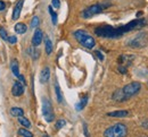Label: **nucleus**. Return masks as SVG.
Here are the masks:
<instances>
[{
	"instance_id": "1",
	"label": "nucleus",
	"mask_w": 148,
	"mask_h": 137,
	"mask_svg": "<svg viewBox=\"0 0 148 137\" xmlns=\"http://www.w3.org/2000/svg\"><path fill=\"white\" fill-rule=\"evenodd\" d=\"M74 38H75V40H76L82 47H84V48H87V49H92L93 47L96 45L95 39H93L89 33H87V32L83 31V30H77V31H75V32H74Z\"/></svg>"
},
{
	"instance_id": "2",
	"label": "nucleus",
	"mask_w": 148,
	"mask_h": 137,
	"mask_svg": "<svg viewBox=\"0 0 148 137\" xmlns=\"http://www.w3.org/2000/svg\"><path fill=\"white\" fill-rule=\"evenodd\" d=\"M128 128L124 124L117 122L104 132V137H127Z\"/></svg>"
},
{
	"instance_id": "3",
	"label": "nucleus",
	"mask_w": 148,
	"mask_h": 137,
	"mask_svg": "<svg viewBox=\"0 0 148 137\" xmlns=\"http://www.w3.org/2000/svg\"><path fill=\"white\" fill-rule=\"evenodd\" d=\"M42 115L46 119L47 122H51L55 119V113L53 110V105L50 103V101L47 98L42 99Z\"/></svg>"
},
{
	"instance_id": "4",
	"label": "nucleus",
	"mask_w": 148,
	"mask_h": 137,
	"mask_svg": "<svg viewBox=\"0 0 148 137\" xmlns=\"http://www.w3.org/2000/svg\"><path fill=\"white\" fill-rule=\"evenodd\" d=\"M108 5H101V3H97V5H92L90 7H88L87 9H84L82 11V17L83 18H90L95 15L101 13Z\"/></svg>"
},
{
	"instance_id": "5",
	"label": "nucleus",
	"mask_w": 148,
	"mask_h": 137,
	"mask_svg": "<svg viewBox=\"0 0 148 137\" xmlns=\"http://www.w3.org/2000/svg\"><path fill=\"white\" fill-rule=\"evenodd\" d=\"M140 90H141V84L139 82H132V83L125 85L122 88L124 95L128 99H130L131 97H133V95H136V94H138Z\"/></svg>"
},
{
	"instance_id": "6",
	"label": "nucleus",
	"mask_w": 148,
	"mask_h": 137,
	"mask_svg": "<svg viewBox=\"0 0 148 137\" xmlns=\"http://www.w3.org/2000/svg\"><path fill=\"white\" fill-rule=\"evenodd\" d=\"M146 43H147L146 33H140L134 39L131 40L128 44H129V47H131V48H143V47L146 45Z\"/></svg>"
},
{
	"instance_id": "7",
	"label": "nucleus",
	"mask_w": 148,
	"mask_h": 137,
	"mask_svg": "<svg viewBox=\"0 0 148 137\" xmlns=\"http://www.w3.org/2000/svg\"><path fill=\"white\" fill-rule=\"evenodd\" d=\"M12 93L14 97H21L24 93V86L21 82H15L12 88Z\"/></svg>"
},
{
	"instance_id": "8",
	"label": "nucleus",
	"mask_w": 148,
	"mask_h": 137,
	"mask_svg": "<svg viewBox=\"0 0 148 137\" xmlns=\"http://www.w3.org/2000/svg\"><path fill=\"white\" fill-rule=\"evenodd\" d=\"M42 39H43V33H42V31L37 28L36 32H34V34H33V38H32V44H33V47H38L39 44H41Z\"/></svg>"
},
{
	"instance_id": "9",
	"label": "nucleus",
	"mask_w": 148,
	"mask_h": 137,
	"mask_svg": "<svg viewBox=\"0 0 148 137\" xmlns=\"http://www.w3.org/2000/svg\"><path fill=\"white\" fill-rule=\"evenodd\" d=\"M50 78V69L49 67H45L40 73V82L42 84H46Z\"/></svg>"
},
{
	"instance_id": "10",
	"label": "nucleus",
	"mask_w": 148,
	"mask_h": 137,
	"mask_svg": "<svg viewBox=\"0 0 148 137\" xmlns=\"http://www.w3.org/2000/svg\"><path fill=\"white\" fill-rule=\"evenodd\" d=\"M23 3H24V0H18V2L16 3V6L14 7V10H13V20H16L19 18V15H21V10L23 8Z\"/></svg>"
},
{
	"instance_id": "11",
	"label": "nucleus",
	"mask_w": 148,
	"mask_h": 137,
	"mask_svg": "<svg viewBox=\"0 0 148 137\" xmlns=\"http://www.w3.org/2000/svg\"><path fill=\"white\" fill-rule=\"evenodd\" d=\"M112 98H113L114 101H116V102H123V101L129 100V99L124 95V93H123L122 90H117V91H115V92L113 93V97H112Z\"/></svg>"
},
{
	"instance_id": "12",
	"label": "nucleus",
	"mask_w": 148,
	"mask_h": 137,
	"mask_svg": "<svg viewBox=\"0 0 148 137\" xmlns=\"http://www.w3.org/2000/svg\"><path fill=\"white\" fill-rule=\"evenodd\" d=\"M129 115V111L125 110H120V111H113V112H108L107 116L108 117H117V118H123L127 117Z\"/></svg>"
},
{
	"instance_id": "13",
	"label": "nucleus",
	"mask_w": 148,
	"mask_h": 137,
	"mask_svg": "<svg viewBox=\"0 0 148 137\" xmlns=\"http://www.w3.org/2000/svg\"><path fill=\"white\" fill-rule=\"evenodd\" d=\"M26 30H27V27H26V25L24 23H17L15 25V31L18 34H24L26 32Z\"/></svg>"
},
{
	"instance_id": "14",
	"label": "nucleus",
	"mask_w": 148,
	"mask_h": 137,
	"mask_svg": "<svg viewBox=\"0 0 148 137\" xmlns=\"http://www.w3.org/2000/svg\"><path fill=\"white\" fill-rule=\"evenodd\" d=\"M55 91H56V97H57V101L59 103H63L64 99H63V94H62V91H60V87L58 85V83L55 84Z\"/></svg>"
},
{
	"instance_id": "15",
	"label": "nucleus",
	"mask_w": 148,
	"mask_h": 137,
	"mask_svg": "<svg viewBox=\"0 0 148 137\" xmlns=\"http://www.w3.org/2000/svg\"><path fill=\"white\" fill-rule=\"evenodd\" d=\"M87 102H88V97H87V95H84L83 98L81 99V101H80V102H79V103L76 104V107H75V108H76V110H77V111L82 110V109H83V108L86 107Z\"/></svg>"
},
{
	"instance_id": "16",
	"label": "nucleus",
	"mask_w": 148,
	"mask_h": 137,
	"mask_svg": "<svg viewBox=\"0 0 148 137\" xmlns=\"http://www.w3.org/2000/svg\"><path fill=\"white\" fill-rule=\"evenodd\" d=\"M12 72H13V74L16 76V77H18L19 75V69H18V62H17V60H13V62H12Z\"/></svg>"
},
{
	"instance_id": "17",
	"label": "nucleus",
	"mask_w": 148,
	"mask_h": 137,
	"mask_svg": "<svg viewBox=\"0 0 148 137\" xmlns=\"http://www.w3.org/2000/svg\"><path fill=\"white\" fill-rule=\"evenodd\" d=\"M45 44H46V52L47 55H50L53 52V43L49 38H46L45 39Z\"/></svg>"
},
{
	"instance_id": "18",
	"label": "nucleus",
	"mask_w": 148,
	"mask_h": 137,
	"mask_svg": "<svg viewBox=\"0 0 148 137\" xmlns=\"http://www.w3.org/2000/svg\"><path fill=\"white\" fill-rule=\"evenodd\" d=\"M10 113H12L13 116H16V117H22V116L24 115V111H23V109H21V108H12Z\"/></svg>"
},
{
	"instance_id": "19",
	"label": "nucleus",
	"mask_w": 148,
	"mask_h": 137,
	"mask_svg": "<svg viewBox=\"0 0 148 137\" xmlns=\"http://www.w3.org/2000/svg\"><path fill=\"white\" fill-rule=\"evenodd\" d=\"M18 134L23 137H33V134H32L31 132H29L27 129H23V128H22V129H19Z\"/></svg>"
},
{
	"instance_id": "20",
	"label": "nucleus",
	"mask_w": 148,
	"mask_h": 137,
	"mask_svg": "<svg viewBox=\"0 0 148 137\" xmlns=\"http://www.w3.org/2000/svg\"><path fill=\"white\" fill-rule=\"evenodd\" d=\"M18 121H19V124H21V125H23L24 127H30V126H31V122H30L26 118L23 117V116L18 118Z\"/></svg>"
},
{
	"instance_id": "21",
	"label": "nucleus",
	"mask_w": 148,
	"mask_h": 137,
	"mask_svg": "<svg viewBox=\"0 0 148 137\" xmlns=\"http://www.w3.org/2000/svg\"><path fill=\"white\" fill-rule=\"evenodd\" d=\"M48 9H49V14H50V15H51V20H53V24H57V14H56L55 11H54V10H53V8H51V7H50V6H49V8H48Z\"/></svg>"
},
{
	"instance_id": "22",
	"label": "nucleus",
	"mask_w": 148,
	"mask_h": 137,
	"mask_svg": "<svg viewBox=\"0 0 148 137\" xmlns=\"http://www.w3.org/2000/svg\"><path fill=\"white\" fill-rule=\"evenodd\" d=\"M38 25H39V18H38L37 16H34L32 18V20H31V27L36 28V27H38Z\"/></svg>"
},
{
	"instance_id": "23",
	"label": "nucleus",
	"mask_w": 148,
	"mask_h": 137,
	"mask_svg": "<svg viewBox=\"0 0 148 137\" xmlns=\"http://www.w3.org/2000/svg\"><path fill=\"white\" fill-rule=\"evenodd\" d=\"M65 125H66V121H65L64 119H60V120H58V121H57V124H56V128H57V129H59V128L64 127Z\"/></svg>"
},
{
	"instance_id": "24",
	"label": "nucleus",
	"mask_w": 148,
	"mask_h": 137,
	"mask_svg": "<svg viewBox=\"0 0 148 137\" xmlns=\"http://www.w3.org/2000/svg\"><path fill=\"white\" fill-rule=\"evenodd\" d=\"M0 36L3 40H8V36H7V32L5 31V28H0Z\"/></svg>"
},
{
	"instance_id": "25",
	"label": "nucleus",
	"mask_w": 148,
	"mask_h": 137,
	"mask_svg": "<svg viewBox=\"0 0 148 137\" xmlns=\"http://www.w3.org/2000/svg\"><path fill=\"white\" fill-rule=\"evenodd\" d=\"M51 3H53V6H54L55 8H59V6H60V1H59V0H53Z\"/></svg>"
},
{
	"instance_id": "26",
	"label": "nucleus",
	"mask_w": 148,
	"mask_h": 137,
	"mask_svg": "<svg viewBox=\"0 0 148 137\" xmlns=\"http://www.w3.org/2000/svg\"><path fill=\"white\" fill-rule=\"evenodd\" d=\"M8 41H9L12 44H15V43L17 42V38H16V36H9V38H8Z\"/></svg>"
},
{
	"instance_id": "27",
	"label": "nucleus",
	"mask_w": 148,
	"mask_h": 137,
	"mask_svg": "<svg viewBox=\"0 0 148 137\" xmlns=\"http://www.w3.org/2000/svg\"><path fill=\"white\" fill-rule=\"evenodd\" d=\"M32 53H33V55H31V56L33 57V59H37L38 58V55H39V52H38V51H36L34 49H32Z\"/></svg>"
},
{
	"instance_id": "28",
	"label": "nucleus",
	"mask_w": 148,
	"mask_h": 137,
	"mask_svg": "<svg viewBox=\"0 0 148 137\" xmlns=\"http://www.w3.org/2000/svg\"><path fill=\"white\" fill-rule=\"evenodd\" d=\"M96 55H97V57L100 59V60H104V56L101 55V52H100V51H96Z\"/></svg>"
},
{
	"instance_id": "29",
	"label": "nucleus",
	"mask_w": 148,
	"mask_h": 137,
	"mask_svg": "<svg viewBox=\"0 0 148 137\" xmlns=\"http://www.w3.org/2000/svg\"><path fill=\"white\" fill-rule=\"evenodd\" d=\"M5 7H6V5H5V2L0 0V10H3V9H5Z\"/></svg>"
},
{
	"instance_id": "30",
	"label": "nucleus",
	"mask_w": 148,
	"mask_h": 137,
	"mask_svg": "<svg viewBox=\"0 0 148 137\" xmlns=\"http://www.w3.org/2000/svg\"><path fill=\"white\" fill-rule=\"evenodd\" d=\"M83 126H84V135H86V137H89V134H88V129H87V125L84 124Z\"/></svg>"
},
{
	"instance_id": "31",
	"label": "nucleus",
	"mask_w": 148,
	"mask_h": 137,
	"mask_svg": "<svg viewBox=\"0 0 148 137\" xmlns=\"http://www.w3.org/2000/svg\"><path fill=\"white\" fill-rule=\"evenodd\" d=\"M18 78H19V80H21V83H23V84L25 85V78H24V77H23L22 75H19V76H18Z\"/></svg>"
},
{
	"instance_id": "32",
	"label": "nucleus",
	"mask_w": 148,
	"mask_h": 137,
	"mask_svg": "<svg viewBox=\"0 0 148 137\" xmlns=\"http://www.w3.org/2000/svg\"><path fill=\"white\" fill-rule=\"evenodd\" d=\"M144 137H148V136H144Z\"/></svg>"
}]
</instances>
